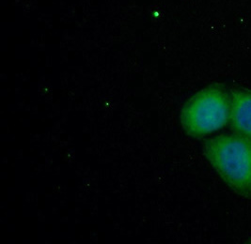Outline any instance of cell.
<instances>
[{"instance_id":"obj_1","label":"cell","mask_w":251,"mask_h":244,"mask_svg":"<svg viewBox=\"0 0 251 244\" xmlns=\"http://www.w3.org/2000/svg\"><path fill=\"white\" fill-rule=\"evenodd\" d=\"M203 155L227 186L240 197L251 199V138L221 134L206 139Z\"/></svg>"},{"instance_id":"obj_3","label":"cell","mask_w":251,"mask_h":244,"mask_svg":"<svg viewBox=\"0 0 251 244\" xmlns=\"http://www.w3.org/2000/svg\"><path fill=\"white\" fill-rule=\"evenodd\" d=\"M230 126L235 133L251 138V89L235 87L230 90Z\"/></svg>"},{"instance_id":"obj_2","label":"cell","mask_w":251,"mask_h":244,"mask_svg":"<svg viewBox=\"0 0 251 244\" xmlns=\"http://www.w3.org/2000/svg\"><path fill=\"white\" fill-rule=\"evenodd\" d=\"M230 91L212 85L194 94L183 106L180 120L184 133L201 138L224 128L230 120Z\"/></svg>"},{"instance_id":"obj_4","label":"cell","mask_w":251,"mask_h":244,"mask_svg":"<svg viewBox=\"0 0 251 244\" xmlns=\"http://www.w3.org/2000/svg\"><path fill=\"white\" fill-rule=\"evenodd\" d=\"M248 243H251V239H249V240H248Z\"/></svg>"}]
</instances>
